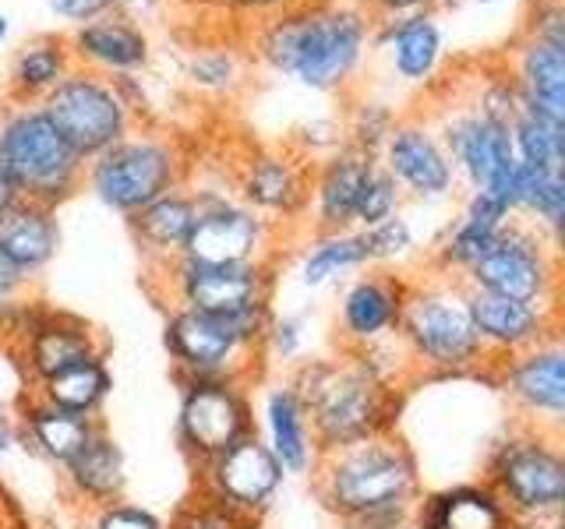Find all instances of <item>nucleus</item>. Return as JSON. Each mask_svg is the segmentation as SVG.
Here are the masks:
<instances>
[{
  "instance_id": "nucleus-1",
  "label": "nucleus",
  "mask_w": 565,
  "mask_h": 529,
  "mask_svg": "<svg viewBox=\"0 0 565 529\" xmlns=\"http://www.w3.org/2000/svg\"><path fill=\"white\" fill-rule=\"evenodd\" d=\"M375 18L361 4H297L265 18L255 57L311 93L347 88L364 67Z\"/></svg>"
},
{
  "instance_id": "nucleus-2",
  "label": "nucleus",
  "mask_w": 565,
  "mask_h": 529,
  "mask_svg": "<svg viewBox=\"0 0 565 529\" xmlns=\"http://www.w3.org/2000/svg\"><path fill=\"white\" fill-rule=\"evenodd\" d=\"M417 490L414 458L388 434L322 452L318 494L358 529H399Z\"/></svg>"
},
{
  "instance_id": "nucleus-3",
  "label": "nucleus",
  "mask_w": 565,
  "mask_h": 529,
  "mask_svg": "<svg viewBox=\"0 0 565 529\" xmlns=\"http://www.w3.org/2000/svg\"><path fill=\"white\" fill-rule=\"evenodd\" d=\"M0 170L18 198L57 208L82 191L85 159L67 145L43 102L8 99L0 106Z\"/></svg>"
},
{
  "instance_id": "nucleus-4",
  "label": "nucleus",
  "mask_w": 565,
  "mask_h": 529,
  "mask_svg": "<svg viewBox=\"0 0 565 529\" xmlns=\"http://www.w3.org/2000/svg\"><path fill=\"white\" fill-rule=\"evenodd\" d=\"M294 388L305 402L315 445L322 452L353 445L371 434H385L388 388L367 360L311 364Z\"/></svg>"
},
{
  "instance_id": "nucleus-5",
  "label": "nucleus",
  "mask_w": 565,
  "mask_h": 529,
  "mask_svg": "<svg viewBox=\"0 0 565 529\" xmlns=\"http://www.w3.org/2000/svg\"><path fill=\"white\" fill-rule=\"evenodd\" d=\"M396 335L414 360L438 370H470L488 360L470 317L467 282L449 272L406 287Z\"/></svg>"
},
{
  "instance_id": "nucleus-6",
  "label": "nucleus",
  "mask_w": 565,
  "mask_h": 529,
  "mask_svg": "<svg viewBox=\"0 0 565 529\" xmlns=\"http://www.w3.org/2000/svg\"><path fill=\"white\" fill-rule=\"evenodd\" d=\"M181 184L184 152L170 134L159 131H128L117 145L88 159L82 176V187L128 219Z\"/></svg>"
},
{
  "instance_id": "nucleus-7",
  "label": "nucleus",
  "mask_w": 565,
  "mask_h": 529,
  "mask_svg": "<svg viewBox=\"0 0 565 529\" xmlns=\"http://www.w3.org/2000/svg\"><path fill=\"white\" fill-rule=\"evenodd\" d=\"M43 110L67 138V145L88 163L135 131L141 106L135 99V78H103L96 71L75 67L43 99Z\"/></svg>"
},
{
  "instance_id": "nucleus-8",
  "label": "nucleus",
  "mask_w": 565,
  "mask_h": 529,
  "mask_svg": "<svg viewBox=\"0 0 565 529\" xmlns=\"http://www.w3.org/2000/svg\"><path fill=\"white\" fill-rule=\"evenodd\" d=\"M463 282L470 290L558 311V237L516 216L499 229L491 251L463 276Z\"/></svg>"
},
{
  "instance_id": "nucleus-9",
  "label": "nucleus",
  "mask_w": 565,
  "mask_h": 529,
  "mask_svg": "<svg viewBox=\"0 0 565 529\" xmlns=\"http://www.w3.org/2000/svg\"><path fill=\"white\" fill-rule=\"evenodd\" d=\"M488 487L499 494L512 526H555L562 529L565 505V458L555 441L541 431L509 438L491 458Z\"/></svg>"
},
{
  "instance_id": "nucleus-10",
  "label": "nucleus",
  "mask_w": 565,
  "mask_h": 529,
  "mask_svg": "<svg viewBox=\"0 0 565 529\" xmlns=\"http://www.w3.org/2000/svg\"><path fill=\"white\" fill-rule=\"evenodd\" d=\"M269 307L216 317L177 307L167 322V349L188 381H237L241 360L265 343Z\"/></svg>"
},
{
  "instance_id": "nucleus-11",
  "label": "nucleus",
  "mask_w": 565,
  "mask_h": 529,
  "mask_svg": "<svg viewBox=\"0 0 565 529\" xmlns=\"http://www.w3.org/2000/svg\"><path fill=\"white\" fill-rule=\"evenodd\" d=\"M435 131L446 145L456 181L470 191H488L516 212V152L505 120H494L473 102L456 106L449 117H438Z\"/></svg>"
},
{
  "instance_id": "nucleus-12",
  "label": "nucleus",
  "mask_w": 565,
  "mask_h": 529,
  "mask_svg": "<svg viewBox=\"0 0 565 529\" xmlns=\"http://www.w3.org/2000/svg\"><path fill=\"white\" fill-rule=\"evenodd\" d=\"M199 219L184 240V261L194 264H258L269 244V219L230 194L194 191Z\"/></svg>"
},
{
  "instance_id": "nucleus-13",
  "label": "nucleus",
  "mask_w": 565,
  "mask_h": 529,
  "mask_svg": "<svg viewBox=\"0 0 565 529\" xmlns=\"http://www.w3.org/2000/svg\"><path fill=\"white\" fill-rule=\"evenodd\" d=\"M379 163L399 184L403 198L411 194L420 202H441L459 184L452 159L428 117H396L379 149Z\"/></svg>"
},
{
  "instance_id": "nucleus-14",
  "label": "nucleus",
  "mask_w": 565,
  "mask_h": 529,
  "mask_svg": "<svg viewBox=\"0 0 565 529\" xmlns=\"http://www.w3.org/2000/svg\"><path fill=\"white\" fill-rule=\"evenodd\" d=\"M173 287H177V307L216 314V317H237L269 307V276L265 261L258 264H194L177 258L170 261Z\"/></svg>"
},
{
  "instance_id": "nucleus-15",
  "label": "nucleus",
  "mask_w": 565,
  "mask_h": 529,
  "mask_svg": "<svg viewBox=\"0 0 565 529\" xmlns=\"http://www.w3.org/2000/svg\"><path fill=\"white\" fill-rule=\"evenodd\" d=\"M247 434L255 428L237 381H188L181 402V441L188 452L212 463Z\"/></svg>"
},
{
  "instance_id": "nucleus-16",
  "label": "nucleus",
  "mask_w": 565,
  "mask_h": 529,
  "mask_svg": "<svg viewBox=\"0 0 565 529\" xmlns=\"http://www.w3.org/2000/svg\"><path fill=\"white\" fill-rule=\"evenodd\" d=\"M67 35L75 67L96 71L103 78H138L152 61V40L128 11H106L93 22L75 25Z\"/></svg>"
},
{
  "instance_id": "nucleus-17",
  "label": "nucleus",
  "mask_w": 565,
  "mask_h": 529,
  "mask_svg": "<svg viewBox=\"0 0 565 529\" xmlns=\"http://www.w3.org/2000/svg\"><path fill=\"white\" fill-rule=\"evenodd\" d=\"M282 484V466L258 434L241 438L223 455L209 463V494L212 501L255 516L258 508L273 501V494Z\"/></svg>"
},
{
  "instance_id": "nucleus-18",
  "label": "nucleus",
  "mask_w": 565,
  "mask_h": 529,
  "mask_svg": "<svg viewBox=\"0 0 565 529\" xmlns=\"http://www.w3.org/2000/svg\"><path fill=\"white\" fill-rule=\"evenodd\" d=\"M371 46L388 61L393 78L403 85H431L446 61V32H441L435 8L399 18H375Z\"/></svg>"
},
{
  "instance_id": "nucleus-19",
  "label": "nucleus",
  "mask_w": 565,
  "mask_h": 529,
  "mask_svg": "<svg viewBox=\"0 0 565 529\" xmlns=\"http://www.w3.org/2000/svg\"><path fill=\"white\" fill-rule=\"evenodd\" d=\"M467 304H470L473 328L481 335L488 357L491 353L520 357V353L534 349L547 339H558V311L520 304V300L470 290V287H467Z\"/></svg>"
},
{
  "instance_id": "nucleus-20",
  "label": "nucleus",
  "mask_w": 565,
  "mask_h": 529,
  "mask_svg": "<svg viewBox=\"0 0 565 529\" xmlns=\"http://www.w3.org/2000/svg\"><path fill=\"white\" fill-rule=\"evenodd\" d=\"M241 202L258 216H297L311 194V166L305 155L258 149L241 166Z\"/></svg>"
},
{
  "instance_id": "nucleus-21",
  "label": "nucleus",
  "mask_w": 565,
  "mask_h": 529,
  "mask_svg": "<svg viewBox=\"0 0 565 529\" xmlns=\"http://www.w3.org/2000/svg\"><path fill=\"white\" fill-rule=\"evenodd\" d=\"M406 282L388 272L358 276L340 296V328L350 343L375 346L399 328Z\"/></svg>"
},
{
  "instance_id": "nucleus-22",
  "label": "nucleus",
  "mask_w": 565,
  "mask_h": 529,
  "mask_svg": "<svg viewBox=\"0 0 565 529\" xmlns=\"http://www.w3.org/2000/svg\"><path fill=\"white\" fill-rule=\"evenodd\" d=\"M371 163H375V155L353 145H340L311 170L308 205L315 208V223L322 234H335V229L353 226V208H358V194Z\"/></svg>"
},
{
  "instance_id": "nucleus-23",
  "label": "nucleus",
  "mask_w": 565,
  "mask_h": 529,
  "mask_svg": "<svg viewBox=\"0 0 565 529\" xmlns=\"http://www.w3.org/2000/svg\"><path fill=\"white\" fill-rule=\"evenodd\" d=\"M509 396L516 399L526 413L562 428L565 417V349L558 339H547L534 349L512 357L505 367Z\"/></svg>"
},
{
  "instance_id": "nucleus-24",
  "label": "nucleus",
  "mask_w": 565,
  "mask_h": 529,
  "mask_svg": "<svg viewBox=\"0 0 565 529\" xmlns=\"http://www.w3.org/2000/svg\"><path fill=\"white\" fill-rule=\"evenodd\" d=\"M509 78L516 85L520 106L565 123V43L523 35L512 50Z\"/></svg>"
},
{
  "instance_id": "nucleus-25",
  "label": "nucleus",
  "mask_w": 565,
  "mask_h": 529,
  "mask_svg": "<svg viewBox=\"0 0 565 529\" xmlns=\"http://www.w3.org/2000/svg\"><path fill=\"white\" fill-rule=\"evenodd\" d=\"M61 229H57V212L18 198L8 212H0V255H4L14 269H22L29 279L46 269L50 258L57 255Z\"/></svg>"
},
{
  "instance_id": "nucleus-26",
  "label": "nucleus",
  "mask_w": 565,
  "mask_h": 529,
  "mask_svg": "<svg viewBox=\"0 0 565 529\" xmlns=\"http://www.w3.org/2000/svg\"><path fill=\"white\" fill-rule=\"evenodd\" d=\"M71 71H75V57H71L64 32H46L25 40L11 53L8 64V99L43 102Z\"/></svg>"
},
{
  "instance_id": "nucleus-27",
  "label": "nucleus",
  "mask_w": 565,
  "mask_h": 529,
  "mask_svg": "<svg viewBox=\"0 0 565 529\" xmlns=\"http://www.w3.org/2000/svg\"><path fill=\"white\" fill-rule=\"evenodd\" d=\"M194 219H199V202L194 191L173 187L163 198H156L141 212L131 216V229L141 244V251H149L159 261H177L184 251V240L191 234Z\"/></svg>"
},
{
  "instance_id": "nucleus-28",
  "label": "nucleus",
  "mask_w": 565,
  "mask_h": 529,
  "mask_svg": "<svg viewBox=\"0 0 565 529\" xmlns=\"http://www.w3.org/2000/svg\"><path fill=\"white\" fill-rule=\"evenodd\" d=\"M265 431H269L265 445L279 458L282 473H308L315 466V434L294 385L273 388L265 396Z\"/></svg>"
},
{
  "instance_id": "nucleus-29",
  "label": "nucleus",
  "mask_w": 565,
  "mask_h": 529,
  "mask_svg": "<svg viewBox=\"0 0 565 529\" xmlns=\"http://www.w3.org/2000/svg\"><path fill=\"white\" fill-rule=\"evenodd\" d=\"M417 529H512V519L488 484H467L424 505Z\"/></svg>"
},
{
  "instance_id": "nucleus-30",
  "label": "nucleus",
  "mask_w": 565,
  "mask_h": 529,
  "mask_svg": "<svg viewBox=\"0 0 565 529\" xmlns=\"http://www.w3.org/2000/svg\"><path fill=\"white\" fill-rule=\"evenodd\" d=\"M96 357H103V349L96 346L93 332H88L82 322H71V317H50V322L32 328L29 367L40 381L61 375V370L75 367V364L96 360Z\"/></svg>"
},
{
  "instance_id": "nucleus-31",
  "label": "nucleus",
  "mask_w": 565,
  "mask_h": 529,
  "mask_svg": "<svg viewBox=\"0 0 565 529\" xmlns=\"http://www.w3.org/2000/svg\"><path fill=\"white\" fill-rule=\"evenodd\" d=\"M96 431L99 428H96L93 417L57 410V406H50L43 399H35L25 410V434H29V441L46 458H53V463H61V466H67L71 458H75L88 445V438H93Z\"/></svg>"
},
{
  "instance_id": "nucleus-32",
  "label": "nucleus",
  "mask_w": 565,
  "mask_h": 529,
  "mask_svg": "<svg viewBox=\"0 0 565 529\" xmlns=\"http://www.w3.org/2000/svg\"><path fill=\"white\" fill-rule=\"evenodd\" d=\"M67 481L82 498L96 505H114L124 490V455L103 431L88 438V445L67 463Z\"/></svg>"
},
{
  "instance_id": "nucleus-33",
  "label": "nucleus",
  "mask_w": 565,
  "mask_h": 529,
  "mask_svg": "<svg viewBox=\"0 0 565 529\" xmlns=\"http://www.w3.org/2000/svg\"><path fill=\"white\" fill-rule=\"evenodd\" d=\"M367 244L361 229H335V234H318V240L308 247L305 261H300V282L308 290L326 287V282L340 279L343 272L364 269Z\"/></svg>"
},
{
  "instance_id": "nucleus-34",
  "label": "nucleus",
  "mask_w": 565,
  "mask_h": 529,
  "mask_svg": "<svg viewBox=\"0 0 565 529\" xmlns=\"http://www.w3.org/2000/svg\"><path fill=\"white\" fill-rule=\"evenodd\" d=\"M43 385L40 399L57 406V410H67V413H82V417H93L106 392H110V370H106L103 357L96 360H85V364H75L61 370V375H53Z\"/></svg>"
},
{
  "instance_id": "nucleus-35",
  "label": "nucleus",
  "mask_w": 565,
  "mask_h": 529,
  "mask_svg": "<svg viewBox=\"0 0 565 529\" xmlns=\"http://www.w3.org/2000/svg\"><path fill=\"white\" fill-rule=\"evenodd\" d=\"M509 134L520 163L565 173V123L516 106V114L509 120Z\"/></svg>"
},
{
  "instance_id": "nucleus-36",
  "label": "nucleus",
  "mask_w": 565,
  "mask_h": 529,
  "mask_svg": "<svg viewBox=\"0 0 565 529\" xmlns=\"http://www.w3.org/2000/svg\"><path fill=\"white\" fill-rule=\"evenodd\" d=\"M516 216H530V223L558 237L565 219V173L526 166L516 159Z\"/></svg>"
},
{
  "instance_id": "nucleus-37",
  "label": "nucleus",
  "mask_w": 565,
  "mask_h": 529,
  "mask_svg": "<svg viewBox=\"0 0 565 529\" xmlns=\"http://www.w3.org/2000/svg\"><path fill=\"white\" fill-rule=\"evenodd\" d=\"M494 237H499V229H494V226H484V223H477V219L459 216L456 226H449L446 240L438 244V255H435L438 269L463 279L473 269V264L491 251Z\"/></svg>"
},
{
  "instance_id": "nucleus-38",
  "label": "nucleus",
  "mask_w": 565,
  "mask_h": 529,
  "mask_svg": "<svg viewBox=\"0 0 565 529\" xmlns=\"http://www.w3.org/2000/svg\"><path fill=\"white\" fill-rule=\"evenodd\" d=\"M188 82L202 93H234V88L244 82V61L237 50L230 46H205V50H194L188 64Z\"/></svg>"
},
{
  "instance_id": "nucleus-39",
  "label": "nucleus",
  "mask_w": 565,
  "mask_h": 529,
  "mask_svg": "<svg viewBox=\"0 0 565 529\" xmlns=\"http://www.w3.org/2000/svg\"><path fill=\"white\" fill-rule=\"evenodd\" d=\"M403 205V191L399 184L382 170L379 163V155H375V163H371L367 176H364V184H361V194H358V208H353V226H375L388 216H396Z\"/></svg>"
},
{
  "instance_id": "nucleus-40",
  "label": "nucleus",
  "mask_w": 565,
  "mask_h": 529,
  "mask_svg": "<svg viewBox=\"0 0 565 529\" xmlns=\"http://www.w3.org/2000/svg\"><path fill=\"white\" fill-rule=\"evenodd\" d=\"M361 234H364V244H367V261H382V264L403 261V258H411L414 247H417L414 229L399 216V212H396V216L382 219V223H375V226L361 229Z\"/></svg>"
},
{
  "instance_id": "nucleus-41",
  "label": "nucleus",
  "mask_w": 565,
  "mask_h": 529,
  "mask_svg": "<svg viewBox=\"0 0 565 529\" xmlns=\"http://www.w3.org/2000/svg\"><path fill=\"white\" fill-rule=\"evenodd\" d=\"M396 110L388 102H361L350 117V141L347 145L361 149L367 155H379L385 134L393 131Z\"/></svg>"
},
{
  "instance_id": "nucleus-42",
  "label": "nucleus",
  "mask_w": 565,
  "mask_h": 529,
  "mask_svg": "<svg viewBox=\"0 0 565 529\" xmlns=\"http://www.w3.org/2000/svg\"><path fill=\"white\" fill-rule=\"evenodd\" d=\"M523 35H534V40L547 43H565V11L562 0H537L526 14V29Z\"/></svg>"
},
{
  "instance_id": "nucleus-43",
  "label": "nucleus",
  "mask_w": 565,
  "mask_h": 529,
  "mask_svg": "<svg viewBox=\"0 0 565 529\" xmlns=\"http://www.w3.org/2000/svg\"><path fill=\"white\" fill-rule=\"evenodd\" d=\"M247 516H241V511L234 508H226L220 501H212V505H194L188 508L181 519L173 522V529H241Z\"/></svg>"
},
{
  "instance_id": "nucleus-44",
  "label": "nucleus",
  "mask_w": 565,
  "mask_h": 529,
  "mask_svg": "<svg viewBox=\"0 0 565 529\" xmlns=\"http://www.w3.org/2000/svg\"><path fill=\"white\" fill-rule=\"evenodd\" d=\"M93 529H163V522H159L152 511H146V508L114 501V505H103L99 508Z\"/></svg>"
},
{
  "instance_id": "nucleus-45",
  "label": "nucleus",
  "mask_w": 565,
  "mask_h": 529,
  "mask_svg": "<svg viewBox=\"0 0 565 529\" xmlns=\"http://www.w3.org/2000/svg\"><path fill=\"white\" fill-rule=\"evenodd\" d=\"M46 8L61 18V22H71V29L82 22H93V18L117 11L120 0H46Z\"/></svg>"
},
{
  "instance_id": "nucleus-46",
  "label": "nucleus",
  "mask_w": 565,
  "mask_h": 529,
  "mask_svg": "<svg viewBox=\"0 0 565 529\" xmlns=\"http://www.w3.org/2000/svg\"><path fill=\"white\" fill-rule=\"evenodd\" d=\"M265 343L273 346L276 357L290 360L300 353V325L294 322V317H282V322H269V328H265Z\"/></svg>"
},
{
  "instance_id": "nucleus-47",
  "label": "nucleus",
  "mask_w": 565,
  "mask_h": 529,
  "mask_svg": "<svg viewBox=\"0 0 565 529\" xmlns=\"http://www.w3.org/2000/svg\"><path fill=\"white\" fill-rule=\"evenodd\" d=\"M428 8H435V0H367L371 18H399V14H414Z\"/></svg>"
},
{
  "instance_id": "nucleus-48",
  "label": "nucleus",
  "mask_w": 565,
  "mask_h": 529,
  "mask_svg": "<svg viewBox=\"0 0 565 529\" xmlns=\"http://www.w3.org/2000/svg\"><path fill=\"white\" fill-rule=\"evenodd\" d=\"M226 4L244 11V14H265V18H273V14L287 11V8L305 4V0H226Z\"/></svg>"
},
{
  "instance_id": "nucleus-49",
  "label": "nucleus",
  "mask_w": 565,
  "mask_h": 529,
  "mask_svg": "<svg viewBox=\"0 0 565 529\" xmlns=\"http://www.w3.org/2000/svg\"><path fill=\"white\" fill-rule=\"evenodd\" d=\"M25 282H29V276L22 269H14V264L0 255V304H8V300L25 287Z\"/></svg>"
},
{
  "instance_id": "nucleus-50",
  "label": "nucleus",
  "mask_w": 565,
  "mask_h": 529,
  "mask_svg": "<svg viewBox=\"0 0 565 529\" xmlns=\"http://www.w3.org/2000/svg\"><path fill=\"white\" fill-rule=\"evenodd\" d=\"M14 202H18V191H14V184L8 181V173L0 170V212H8Z\"/></svg>"
},
{
  "instance_id": "nucleus-51",
  "label": "nucleus",
  "mask_w": 565,
  "mask_h": 529,
  "mask_svg": "<svg viewBox=\"0 0 565 529\" xmlns=\"http://www.w3.org/2000/svg\"><path fill=\"white\" fill-rule=\"evenodd\" d=\"M188 8H216V4H226V0H181Z\"/></svg>"
},
{
  "instance_id": "nucleus-52",
  "label": "nucleus",
  "mask_w": 565,
  "mask_h": 529,
  "mask_svg": "<svg viewBox=\"0 0 565 529\" xmlns=\"http://www.w3.org/2000/svg\"><path fill=\"white\" fill-rule=\"evenodd\" d=\"M4 449H11V431H8V423L0 420V452H4Z\"/></svg>"
},
{
  "instance_id": "nucleus-53",
  "label": "nucleus",
  "mask_w": 565,
  "mask_h": 529,
  "mask_svg": "<svg viewBox=\"0 0 565 529\" xmlns=\"http://www.w3.org/2000/svg\"><path fill=\"white\" fill-rule=\"evenodd\" d=\"M8 29H11V25H8V18H4V14H0V43H4V40H8Z\"/></svg>"
},
{
  "instance_id": "nucleus-54",
  "label": "nucleus",
  "mask_w": 565,
  "mask_h": 529,
  "mask_svg": "<svg viewBox=\"0 0 565 529\" xmlns=\"http://www.w3.org/2000/svg\"><path fill=\"white\" fill-rule=\"evenodd\" d=\"M477 4H494V0H477Z\"/></svg>"
}]
</instances>
